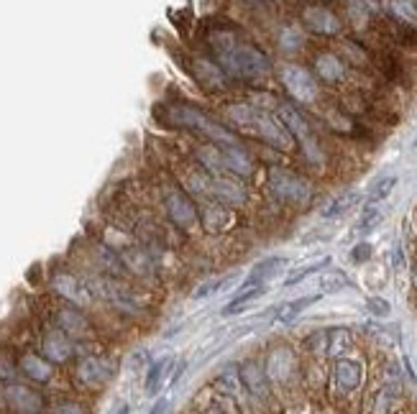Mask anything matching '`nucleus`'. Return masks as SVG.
<instances>
[{"label":"nucleus","instance_id":"dca6fc26","mask_svg":"<svg viewBox=\"0 0 417 414\" xmlns=\"http://www.w3.org/2000/svg\"><path fill=\"white\" fill-rule=\"evenodd\" d=\"M238 376H241V384L254 396H266V371L259 363H254V360L244 363L241 371H238Z\"/></svg>","mask_w":417,"mask_h":414},{"label":"nucleus","instance_id":"72a5a7b5","mask_svg":"<svg viewBox=\"0 0 417 414\" xmlns=\"http://www.w3.org/2000/svg\"><path fill=\"white\" fill-rule=\"evenodd\" d=\"M123 261H126L133 271H138V274H146V271H149V259H146L141 251H133V248H131Z\"/></svg>","mask_w":417,"mask_h":414},{"label":"nucleus","instance_id":"20e7f679","mask_svg":"<svg viewBox=\"0 0 417 414\" xmlns=\"http://www.w3.org/2000/svg\"><path fill=\"white\" fill-rule=\"evenodd\" d=\"M269 189L274 192V197L292 202V205H302V202H308L312 197V187L308 182L284 169H274L269 174Z\"/></svg>","mask_w":417,"mask_h":414},{"label":"nucleus","instance_id":"2f4dec72","mask_svg":"<svg viewBox=\"0 0 417 414\" xmlns=\"http://www.w3.org/2000/svg\"><path fill=\"white\" fill-rule=\"evenodd\" d=\"M394 184H397V177H387V179H381L379 184L369 192V205H374V202H381L384 197H389V192L394 189Z\"/></svg>","mask_w":417,"mask_h":414},{"label":"nucleus","instance_id":"412c9836","mask_svg":"<svg viewBox=\"0 0 417 414\" xmlns=\"http://www.w3.org/2000/svg\"><path fill=\"white\" fill-rule=\"evenodd\" d=\"M292 369V353L287 348H279V351H274L266 360V376L277 378V381H284L287 373Z\"/></svg>","mask_w":417,"mask_h":414},{"label":"nucleus","instance_id":"a878e982","mask_svg":"<svg viewBox=\"0 0 417 414\" xmlns=\"http://www.w3.org/2000/svg\"><path fill=\"white\" fill-rule=\"evenodd\" d=\"M318 294H312V297H302V299H295V302H290V305H284L277 312V323H281V325H290V323H295V317L305 309V307H310L312 302H318Z\"/></svg>","mask_w":417,"mask_h":414},{"label":"nucleus","instance_id":"f03ea898","mask_svg":"<svg viewBox=\"0 0 417 414\" xmlns=\"http://www.w3.org/2000/svg\"><path fill=\"white\" fill-rule=\"evenodd\" d=\"M226 116L233 126H238L246 133L256 135V138H261V141H266L274 149L287 151L292 146V133L284 128L281 120L269 116L266 110L254 108V105H228Z\"/></svg>","mask_w":417,"mask_h":414},{"label":"nucleus","instance_id":"393cba45","mask_svg":"<svg viewBox=\"0 0 417 414\" xmlns=\"http://www.w3.org/2000/svg\"><path fill=\"white\" fill-rule=\"evenodd\" d=\"M169 363H172V358H169V356H162L156 363L149 366V373H146V394L154 396L156 391L162 389V378L164 373H167V369H169Z\"/></svg>","mask_w":417,"mask_h":414},{"label":"nucleus","instance_id":"c756f323","mask_svg":"<svg viewBox=\"0 0 417 414\" xmlns=\"http://www.w3.org/2000/svg\"><path fill=\"white\" fill-rule=\"evenodd\" d=\"M392 13L402 21H417V3L415 0H392Z\"/></svg>","mask_w":417,"mask_h":414},{"label":"nucleus","instance_id":"f257e3e1","mask_svg":"<svg viewBox=\"0 0 417 414\" xmlns=\"http://www.w3.org/2000/svg\"><path fill=\"white\" fill-rule=\"evenodd\" d=\"M213 49L218 59L220 69L238 80H259L272 72V62L261 49L238 41L233 34H215L213 36Z\"/></svg>","mask_w":417,"mask_h":414},{"label":"nucleus","instance_id":"7ed1b4c3","mask_svg":"<svg viewBox=\"0 0 417 414\" xmlns=\"http://www.w3.org/2000/svg\"><path fill=\"white\" fill-rule=\"evenodd\" d=\"M169 118L177 126L190 128L197 135H205L215 146H238V138L226 126H220L218 120H213L210 116H205L202 110L192 108V105H172L169 108Z\"/></svg>","mask_w":417,"mask_h":414},{"label":"nucleus","instance_id":"0eeeda50","mask_svg":"<svg viewBox=\"0 0 417 414\" xmlns=\"http://www.w3.org/2000/svg\"><path fill=\"white\" fill-rule=\"evenodd\" d=\"M202 195L220 202V205H241L246 199V189L244 184H238L236 179H228L226 174H223V177H213V174H210L208 179H205Z\"/></svg>","mask_w":417,"mask_h":414},{"label":"nucleus","instance_id":"4be33fe9","mask_svg":"<svg viewBox=\"0 0 417 414\" xmlns=\"http://www.w3.org/2000/svg\"><path fill=\"white\" fill-rule=\"evenodd\" d=\"M315 72L325 82H338L343 77V62H341L336 54H328L325 52V54H320L318 59H315Z\"/></svg>","mask_w":417,"mask_h":414},{"label":"nucleus","instance_id":"ddd939ff","mask_svg":"<svg viewBox=\"0 0 417 414\" xmlns=\"http://www.w3.org/2000/svg\"><path fill=\"white\" fill-rule=\"evenodd\" d=\"M220 153H223V164H226L228 174H236V177H248L254 171V164H251V156L238 146H220Z\"/></svg>","mask_w":417,"mask_h":414},{"label":"nucleus","instance_id":"f3484780","mask_svg":"<svg viewBox=\"0 0 417 414\" xmlns=\"http://www.w3.org/2000/svg\"><path fill=\"white\" fill-rule=\"evenodd\" d=\"M197 162L205 166V169L213 174V177H223V174H228L226 171V164H223V153H220V146H200L197 151Z\"/></svg>","mask_w":417,"mask_h":414},{"label":"nucleus","instance_id":"c9c22d12","mask_svg":"<svg viewBox=\"0 0 417 414\" xmlns=\"http://www.w3.org/2000/svg\"><path fill=\"white\" fill-rule=\"evenodd\" d=\"M345 284H348V279H345L341 271H336V274H328V276H323V281H320L323 292H338V289H343Z\"/></svg>","mask_w":417,"mask_h":414},{"label":"nucleus","instance_id":"c85d7f7f","mask_svg":"<svg viewBox=\"0 0 417 414\" xmlns=\"http://www.w3.org/2000/svg\"><path fill=\"white\" fill-rule=\"evenodd\" d=\"M302 44H305V36H302V31H299V28H295V26L281 28V34H279V49L281 52H297Z\"/></svg>","mask_w":417,"mask_h":414},{"label":"nucleus","instance_id":"4c0bfd02","mask_svg":"<svg viewBox=\"0 0 417 414\" xmlns=\"http://www.w3.org/2000/svg\"><path fill=\"white\" fill-rule=\"evenodd\" d=\"M372 256V246L369 243H361V246H356L354 248V253H351V259H354L356 263H361V261H366Z\"/></svg>","mask_w":417,"mask_h":414},{"label":"nucleus","instance_id":"ea45409f","mask_svg":"<svg viewBox=\"0 0 417 414\" xmlns=\"http://www.w3.org/2000/svg\"><path fill=\"white\" fill-rule=\"evenodd\" d=\"M167 412H169V399L164 396V399H159V402L151 406V412H149V414H167Z\"/></svg>","mask_w":417,"mask_h":414},{"label":"nucleus","instance_id":"79ce46f5","mask_svg":"<svg viewBox=\"0 0 417 414\" xmlns=\"http://www.w3.org/2000/svg\"><path fill=\"white\" fill-rule=\"evenodd\" d=\"M246 3H272V0H246Z\"/></svg>","mask_w":417,"mask_h":414},{"label":"nucleus","instance_id":"e433bc0d","mask_svg":"<svg viewBox=\"0 0 417 414\" xmlns=\"http://www.w3.org/2000/svg\"><path fill=\"white\" fill-rule=\"evenodd\" d=\"M366 309L376 317H387L389 315V302H384V299L379 297H369L366 299Z\"/></svg>","mask_w":417,"mask_h":414},{"label":"nucleus","instance_id":"5701e85b","mask_svg":"<svg viewBox=\"0 0 417 414\" xmlns=\"http://www.w3.org/2000/svg\"><path fill=\"white\" fill-rule=\"evenodd\" d=\"M266 294V287H251V289H241L236 297H233V302L223 309V315H236V312H244L246 307L251 305L254 299L264 297Z\"/></svg>","mask_w":417,"mask_h":414},{"label":"nucleus","instance_id":"58836bf2","mask_svg":"<svg viewBox=\"0 0 417 414\" xmlns=\"http://www.w3.org/2000/svg\"><path fill=\"white\" fill-rule=\"evenodd\" d=\"M54 414H85V409L80 404H74V402H64V404L56 406Z\"/></svg>","mask_w":417,"mask_h":414},{"label":"nucleus","instance_id":"a211bd4d","mask_svg":"<svg viewBox=\"0 0 417 414\" xmlns=\"http://www.w3.org/2000/svg\"><path fill=\"white\" fill-rule=\"evenodd\" d=\"M195 72H197V80L205 82L213 90H220V87L226 85V72L220 69L218 64L208 62V59H197V62H195Z\"/></svg>","mask_w":417,"mask_h":414},{"label":"nucleus","instance_id":"2eb2a0df","mask_svg":"<svg viewBox=\"0 0 417 414\" xmlns=\"http://www.w3.org/2000/svg\"><path fill=\"white\" fill-rule=\"evenodd\" d=\"M287 266V259H281V256H274V259H264L261 263H256L251 274H248V279L244 281V287L241 289H251V287H261L264 281L274 279L281 269Z\"/></svg>","mask_w":417,"mask_h":414},{"label":"nucleus","instance_id":"6ab92c4d","mask_svg":"<svg viewBox=\"0 0 417 414\" xmlns=\"http://www.w3.org/2000/svg\"><path fill=\"white\" fill-rule=\"evenodd\" d=\"M21 369H23V373H26L28 378H34L39 384H44V381L52 378V363L34 356V353H28V356L21 358Z\"/></svg>","mask_w":417,"mask_h":414},{"label":"nucleus","instance_id":"cd10ccee","mask_svg":"<svg viewBox=\"0 0 417 414\" xmlns=\"http://www.w3.org/2000/svg\"><path fill=\"white\" fill-rule=\"evenodd\" d=\"M328 338V356H338V353H343L348 345H351V333L348 330H330V333H325Z\"/></svg>","mask_w":417,"mask_h":414},{"label":"nucleus","instance_id":"37998d69","mask_svg":"<svg viewBox=\"0 0 417 414\" xmlns=\"http://www.w3.org/2000/svg\"><path fill=\"white\" fill-rule=\"evenodd\" d=\"M118 414H128V406H123V409H120V412Z\"/></svg>","mask_w":417,"mask_h":414},{"label":"nucleus","instance_id":"f8f14e48","mask_svg":"<svg viewBox=\"0 0 417 414\" xmlns=\"http://www.w3.org/2000/svg\"><path fill=\"white\" fill-rule=\"evenodd\" d=\"M54 289L62 294V297L74 302V305H87V302H90V289L85 287L77 276H72V274H56Z\"/></svg>","mask_w":417,"mask_h":414},{"label":"nucleus","instance_id":"423d86ee","mask_svg":"<svg viewBox=\"0 0 417 414\" xmlns=\"http://www.w3.org/2000/svg\"><path fill=\"white\" fill-rule=\"evenodd\" d=\"M279 120L284 123V128L290 131L295 138H297L299 144H302V149H305V153H308L312 162H318L320 159V149L315 146V138H312V131H310L308 120L302 118V113H299L295 105H287V102H281L279 108Z\"/></svg>","mask_w":417,"mask_h":414},{"label":"nucleus","instance_id":"aec40b11","mask_svg":"<svg viewBox=\"0 0 417 414\" xmlns=\"http://www.w3.org/2000/svg\"><path fill=\"white\" fill-rule=\"evenodd\" d=\"M336 381L341 389H356L361 384V366L356 360H338Z\"/></svg>","mask_w":417,"mask_h":414},{"label":"nucleus","instance_id":"9d476101","mask_svg":"<svg viewBox=\"0 0 417 414\" xmlns=\"http://www.w3.org/2000/svg\"><path fill=\"white\" fill-rule=\"evenodd\" d=\"M6 399H8V404L13 409H19L23 414H36L41 412V406H44V399L41 394H36L34 389L28 386H21V384H10L6 389Z\"/></svg>","mask_w":417,"mask_h":414},{"label":"nucleus","instance_id":"7c9ffc66","mask_svg":"<svg viewBox=\"0 0 417 414\" xmlns=\"http://www.w3.org/2000/svg\"><path fill=\"white\" fill-rule=\"evenodd\" d=\"M379 223H381V210H376V207H366V213L361 215L356 230H359V233H369V230H374Z\"/></svg>","mask_w":417,"mask_h":414},{"label":"nucleus","instance_id":"bb28decb","mask_svg":"<svg viewBox=\"0 0 417 414\" xmlns=\"http://www.w3.org/2000/svg\"><path fill=\"white\" fill-rule=\"evenodd\" d=\"M359 202V195H343V197H336L330 205L323 210V217H328V220H333V217H341L343 213H348L351 207Z\"/></svg>","mask_w":417,"mask_h":414},{"label":"nucleus","instance_id":"f704fd0d","mask_svg":"<svg viewBox=\"0 0 417 414\" xmlns=\"http://www.w3.org/2000/svg\"><path fill=\"white\" fill-rule=\"evenodd\" d=\"M328 263H330V259H323V261L320 263H312V266H305V269H299V271H295V274H292L290 279L284 281V284H287V287H292V284H297V281H302L305 279V276H310V274H315V271H320L323 269V266H328Z\"/></svg>","mask_w":417,"mask_h":414},{"label":"nucleus","instance_id":"4468645a","mask_svg":"<svg viewBox=\"0 0 417 414\" xmlns=\"http://www.w3.org/2000/svg\"><path fill=\"white\" fill-rule=\"evenodd\" d=\"M44 356L46 360L52 363H64L72 356V342H70V335L64 330H52V333L44 338Z\"/></svg>","mask_w":417,"mask_h":414},{"label":"nucleus","instance_id":"c03bdc74","mask_svg":"<svg viewBox=\"0 0 417 414\" xmlns=\"http://www.w3.org/2000/svg\"><path fill=\"white\" fill-rule=\"evenodd\" d=\"M415 144H417V141H415Z\"/></svg>","mask_w":417,"mask_h":414},{"label":"nucleus","instance_id":"39448f33","mask_svg":"<svg viewBox=\"0 0 417 414\" xmlns=\"http://www.w3.org/2000/svg\"><path fill=\"white\" fill-rule=\"evenodd\" d=\"M279 80L292 98L299 100V102H312V100L318 98V82H315V77L305 67L284 64L279 69Z\"/></svg>","mask_w":417,"mask_h":414},{"label":"nucleus","instance_id":"b1692460","mask_svg":"<svg viewBox=\"0 0 417 414\" xmlns=\"http://www.w3.org/2000/svg\"><path fill=\"white\" fill-rule=\"evenodd\" d=\"M56 323H59V330H64L67 335H80L85 333V327H87V320H85L77 309H62V312L56 315Z\"/></svg>","mask_w":417,"mask_h":414},{"label":"nucleus","instance_id":"6e6552de","mask_svg":"<svg viewBox=\"0 0 417 414\" xmlns=\"http://www.w3.org/2000/svg\"><path fill=\"white\" fill-rule=\"evenodd\" d=\"M302 21L310 31L315 34H323V36H333L341 31V19L325 6H308L305 13H302Z\"/></svg>","mask_w":417,"mask_h":414},{"label":"nucleus","instance_id":"9b49d317","mask_svg":"<svg viewBox=\"0 0 417 414\" xmlns=\"http://www.w3.org/2000/svg\"><path fill=\"white\" fill-rule=\"evenodd\" d=\"M113 376V366L105 358H85L77 366V378L85 386H100Z\"/></svg>","mask_w":417,"mask_h":414},{"label":"nucleus","instance_id":"1a4fd4ad","mask_svg":"<svg viewBox=\"0 0 417 414\" xmlns=\"http://www.w3.org/2000/svg\"><path fill=\"white\" fill-rule=\"evenodd\" d=\"M167 213H169V217L182 228H190L192 223L197 220V207H195L192 197L187 192H180V189L167 197Z\"/></svg>","mask_w":417,"mask_h":414},{"label":"nucleus","instance_id":"473e14b6","mask_svg":"<svg viewBox=\"0 0 417 414\" xmlns=\"http://www.w3.org/2000/svg\"><path fill=\"white\" fill-rule=\"evenodd\" d=\"M233 281V276H226V279H218V281H208V284H202L200 289H195V294H192V299H205L210 297V294H215V292H220V289H226L228 284Z\"/></svg>","mask_w":417,"mask_h":414},{"label":"nucleus","instance_id":"a19ab883","mask_svg":"<svg viewBox=\"0 0 417 414\" xmlns=\"http://www.w3.org/2000/svg\"><path fill=\"white\" fill-rule=\"evenodd\" d=\"M184 366H187L184 360H182L180 366H177V371H174V376H172V386H177V381H180V376H182V371H184Z\"/></svg>","mask_w":417,"mask_h":414}]
</instances>
